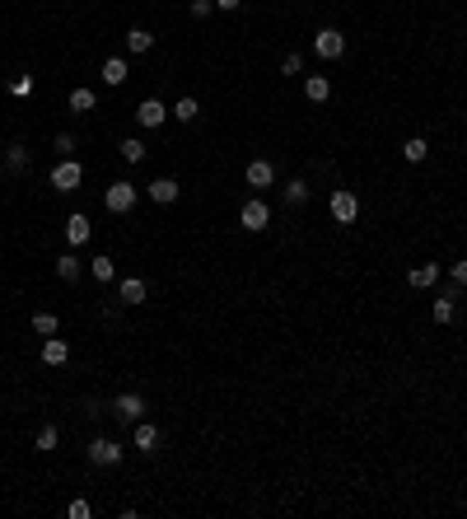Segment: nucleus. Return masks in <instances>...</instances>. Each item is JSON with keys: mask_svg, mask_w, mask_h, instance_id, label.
Listing matches in <instances>:
<instances>
[{"mask_svg": "<svg viewBox=\"0 0 467 519\" xmlns=\"http://www.w3.org/2000/svg\"><path fill=\"white\" fill-rule=\"evenodd\" d=\"M327 211H332L336 225H356V215H360V197L351 192V187H336V192L327 197Z\"/></svg>", "mask_w": 467, "mask_h": 519, "instance_id": "obj_1", "label": "nucleus"}, {"mask_svg": "<svg viewBox=\"0 0 467 519\" xmlns=\"http://www.w3.org/2000/svg\"><path fill=\"white\" fill-rule=\"evenodd\" d=\"M238 225L248 229V234H262V229L271 225V211H267V202H243V211H238Z\"/></svg>", "mask_w": 467, "mask_h": 519, "instance_id": "obj_2", "label": "nucleus"}, {"mask_svg": "<svg viewBox=\"0 0 467 519\" xmlns=\"http://www.w3.org/2000/svg\"><path fill=\"white\" fill-rule=\"evenodd\" d=\"M313 52L323 61H336V57H346V33L341 28H323V33L313 38Z\"/></svg>", "mask_w": 467, "mask_h": 519, "instance_id": "obj_3", "label": "nucleus"}, {"mask_svg": "<svg viewBox=\"0 0 467 519\" xmlns=\"http://www.w3.org/2000/svg\"><path fill=\"white\" fill-rule=\"evenodd\" d=\"M103 206H108L112 215H126L136 206V187H131V182H112L108 192H103Z\"/></svg>", "mask_w": 467, "mask_h": 519, "instance_id": "obj_4", "label": "nucleus"}, {"mask_svg": "<svg viewBox=\"0 0 467 519\" xmlns=\"http://www.w3.org/2000/svg\"><path fill=\"white\" fill-rule=\"evenodd\" d=\"M79 182H84V169H79L75 159H66V164H56V169H52V187H56V192H75Z\"/></svg>", "mask_w": 467, "mask_h": 519, "instance_id": "obj_5", "label": "nucleus"}, {"mask_svg": "<svg viewBox=\"0 0 467 519\" xmlns=\"http://www.w3.org/2000/svg\"><path fill=\"white\" fill-rule=\"evenodd\" d=\"M89 239H94V225H89V215H84V211H75V215H70V220H66V244H75V248H84Z\"/></svg>", "mask_w": 467, "mask_h": 519, "instance_id": "obj_6", "label": "nucleus"}, {"mask_svg": "<svg viewBox=\"0 0 467 519\" xmlns=\"http://www.w3.org/2000/svg\"><path fill=\"white\" fill-rule=\"evenodd\" d=\"M89 459L99 463V468H117V463H122V444H117V440H94L89 444Z\"/></svg>", "mask_w": 467, "mask_h": 519, "instance_id": "obj_7", "label": "nucleus"}, {"mask_svg": "<svg viewBox=\"0 0 467 519\" xmlns=\"http://www.w3.org/2000/svg\"><path fill=\"white\" fill-rule=\"evenodd\" d=\"M243 178H248V187H271V182H276V164H271V159H253Z\"/></svg>", "mask_w": 467, "mask_h": 519, "instance_id": "obj_8", "label": "nucleus"}, {"mask_svg": "<svg viewBox=\"0 0 467 519\" xmlns=\"http://www.w3.org/2000/svg\"><path fill=\"white\" fill-rule=\"evenodd\" d=\"M164 117H168V108H164L159 99H145L141 108H136V122L150 126V131H155V126H164Z\"/></svg>", "mask_w": 467, "mask_h": 519, "instance_id": "obj_9", "label": "nucleus"}, {"mask_svg": "<svg viewBox=\"0 0 467 519\" xmlns=\"http://www.w3.org/2000/svg\"><path fill=\"white\" fill-rule=\"evenodd\" d=\"M434 281H439V262H421V267L407 271V285H412V290H430Z\"/></svg>", "mask_w": 467, "mask_h": 519, "instance_id": "obj_10", "label": "nucleus"}, {"mask_svg": "<svg viewBox=\"0 0 467 519\" xmlns=\"http://www.w3.org/2000/svg\"><path fill=\"white\" fill-rule=\"evenodd\" d=\"M112 412H117L122 421H141V412H145V398H141V393H122L117 403H112Z\"/></svg>", "mask_w": 467, "mask_h": 519, "instance_id": "obj_11", "label": "nucleus"}, {"mask_svg": "<svg viewBox=\"0 0 467 519\" xmlns=\"http://www.w3.org/2000/svg\"><path fill=\"white\" fill-rule=\"evenodd\" d=\"M145 192H150V202H155V206H168V202H178V182H173V178H155Z\"/></svg>", "mask_w": 467, "mask_h": 519, "instance_id": "obj_12", "label": "nucleus"}, {"mask_svg": "<svg viewBox=\"0 0 467 519\" xmlns=\"http://www.w3.org/2000/svg\"><path fill=\"white\" fill-rule=\"evenodd\" d=\"M70 361V346L61 337H47L43 342V365H66Z\"/></svg>", "mask_w": 467, "mask_h": 519, "instance_id": "obj_13", "label": "nucleus"}, {"mask_svg": "<svg viewBox=\"0 0 467 519\" xmlns=\"http://www.w3.org/2000/svg\"><path fill=\"white\" fill-rule=\"evenodd\" d=\"M304 94H309V103H327L332 99V84H327V75H309L304 80Z\"/></svg>", "mask_w": 467, "mask_h": 519, "instance_id": "obj_14", "label": "nucleus"}, {"mask_svg": "<svg viewBox=\"0 0 467 519\" xmlns=\"http://www.w3.org/2000/svg\"><path fill=\"white\" fill-rule=\"evenodd\" d=\"M126 75H131V70H126V61H122V57L103 61V84H112V89H117V84H126Z\"/></svg>", "mask_w": 467, "mask_h": 519, "instance_id": "obj_15", "label": "nucleus"}, {"mask_svg": "<svg viewBox=\"0 0 467 519\" xmlns=\"http://www.w3.org/2000/svg\"><path fill=\"white\" fill-rule=\"evenodd\" d=\"M117 300H122V305H145V281H141V276H126Z\"/></svg>", "mask_w": 467, "mask_h": 519, "instance_id": "obj_16", "label": "nucleus"}, {"mask_svg": "<svg viewBox=\"0 0 467 519\" xmlns=\"http://www.w3.org/2000/svg\"><path fill=\"white\" fill-rule=\"evenodd\" d=\"M454 300H458V295H439V300H434V309H430L434 323H454V318H458V305H454Z\"/></svg>", "mask_w": 467, "mask_h": 519, "instance_id": "obj_17", "label": "nucleus"}, {"mask_svg": "<svg viewBox=\"0 0 467 519\" xmlns=\"http://www.w3.org/2000/svg\"><path fill=\"white\" fill-rule=\"evenodd\" d=\"M56 327H61V318H56L52 309H43V314H33V332H38V337H56Z\"/></svg>", "mask_w": 467, "mask_h": 519, "instance_id": "obj_18", "label": "nucleus"}, {"mask_svg": "<svg viewBox=\"0 0 467 519\" xmlns=\"http://www.w3.org/2000/svg\"><path fill=\"white\" fill-rule=\"evenodd\" d=\"M94 103H99L94 89H70V113H94Z\"/></svg>", "mask_w": 467, "mask_h": 519, "instance_id": "obj_19", "label": "nucleus"}, {"mask_svg": "<svg viewBox=\"0 0 467 519\" xmlns=\"http://www.w3.org/2000/svg\"><path fill=\"white\" fill-rule=\"evenodd\" d=\"M155 444H159V426H150V421H141V426H136V449H145V454H150V449H155Z\"/></svg>", "mask_w": 467, "mask_h": 519, "instance_id": "obj_20", "label": "nucleus"}, {"mask_svg": "<svg viewBox=\"0 0 467 519\" xmlns=\"http://www.w3.org/2000/svg\"><path fill=\"white\" fill-rule=\"evenodd\" d=\"M126 47L141 57V52H150V47H155V33H150V28H131V33H126Z\"/></svg>", "mask_w": 467, "mask_h": 519, "instance_id": "obj_21", "label": "nucleus"}, {"mask_svg": "<svg viewBox=\"0 0 467 519\" xmlns=\"http://www.w3.org/2000/svg\"><path fill=\"white\" fill-rule=\"evenodd\" d=\"M425 155H430V146H425L421 136H412V141H407V146H402V159H407V164H421Z\"/></svg>", "mask_w": 467, "mask_h": 519, "instance_id": "obj_22", "label": "nucleus"}, {"mask_svg": "<svg viewBox=\"0 0 467 519\" xmlns=\"http://www.w3.org/2000/svg\"><path fill=\"white\" fill-rule=\"evenodd\" d=\"M89 271H94V281L108 285L112 276H117V262H112V258H94V262H89Z\"/></svg>", "mask_w": 467, "mask_h": 519, "instance_id": "obj_23", "label": "nucleus"}, {"mask_svg": "<svg viewBox=\"0 0 467 519\" xmlns=\"http://www.w3.org/2000/svg\"><path fill=\"white\" fill-rule=\"evenodd\" d=\"M285 202H290V206H304V202H309V182H304V178L285 182Z\"/></svg>", "mask_w": 467, "mask_h": 519, "instance_id": "obj_24", "label": "nucleus"}, {"mask_svg": "<svg viewBox=\"0 0 467 519\" xmlns=\"http://www.w3.org/2000/svg\"><path fill=\"white\" fill-rule=\"evenodd\" d=\"M56 276H61V281H79V258H56Z\"/></svg>", "mask_w": 467, "mask_h": 519, "instance_id": "obj_25", "label": "nucleus"}, {"mask_svg": "<svg viewBox=\"0 0 467 519\" xmlns=\"http://www.w3.org/2000/svg\"><path fill=\"white\" fill-rule=\"evenodd\" d=\"M38 449H43V454H52L56 449V444H61V430H56V426H43V430H38Z\"/></svg>", "mask_w": 467, "mask_h": 519, "instance_id": "obj_26", "label": "nucleus"}, {"mask_svg": "<svg viewBox=\"0 0 467 519\" xmlns=\"http://www.w3.org/2000/svg\"><path fill=\"white\" fill-rule=\"evenodd\" d=\"M122 159H126V164H141V159H145V141L126 136V141H122Z\"/></svg>", "mask_w": 467, "mask_h": 519, "instance_id": "obj_27", "label": "nucleus"}, {"mask_svg": "<svg viewBox=\"0 0 467 519\" xmlns=\"http://www.w3.org/2000/svg\"><path fill=\"white\" fill-rule=\"evenodd\" d=\"M173 117H178V122H197L201 117V108H197V99H182L178 108H173Z\"/></svg>", "mask_w": 467, "mask_h": 519, "instance_id": "obj_28", "label": "nucleus"}, {"mask_svg": "<svg viewBox=\"0 0 467 519\" xmlns=\"http://www.w3.org/2000/svg\"><path fill=\"white\" fill-rule=\"evenodd\" d=\"M5 159H10V169H14V173L28 169V155H23V146H10V155H5Z\"/></svg>", "mask_w": 467, "mask_h": 519, "instance_id": "obj_29", "label": "nucleus"}, {"mask_svg": "<svg viewBox=\"0 0 467 519\" xmlns=\"http://www.w3.org/2000/svg\"><path fill=\"white\" fill-rule=\"evenodd\" d=\"M300 70H304V57H300V52H290V57L280 61V75H300Z\"/></svg>", "mask_w": 467, "mask_h": 519, "instance_id": "obj_30", "label": "nucleus"}, {"mask_svg": "<svg viewBox=\"0 0 467 519\" xmlns=\"http://www.w3.org/2000/svg\"><path fill=\"white\" fill-rule=\"evenodd\" d=\"M66 515H70V519H89V515H94V506H89V501H70Z\"/></svg>", "mask_w": 467, "mask_h": 519, "instance_id": "obj_31", "label": "nucleus"}, {"mask_svg": "<svg viewBox=\"0 0 467 519\" xmlns=\"http://www.w3.org/2000/svg\"><path fill=\"white\" fill-rule=\"evenodd\" d=\"M211 5H215V0H192V19H206V14H211Z\"/></svg>", "mask_w": 467, "mask_h": 519, "instance_id": "obj_32", "label": "nucleus"}, {"mask_svg": "<svg viewBox=\"0 0 467 519\" xmlns=\"http://www.w3.org/2000/svg\"><path fill=\"white\" fill-rule=\"evenodd\" d=\"M454 285H467V258L454 262Z\"/></svg>", "mask_w": 467, "mask_h": 519, "instance_id": "obj_33", "label": "nucleus"}, {"mask_svg": "<svg viewBox=\"0 0 467 519\" xmlns=\"http://www.w3.org/2000/svg\"><path fill=\"white\" fill-rule=\"evenodd\" d=\"M215 5H220V10H238V5H243V0H215Z\"/></svg>", "mask_w": 467, "mask_h": 519, "instance_id": "obj_34", "label": "nucleus"}]
</instances>
